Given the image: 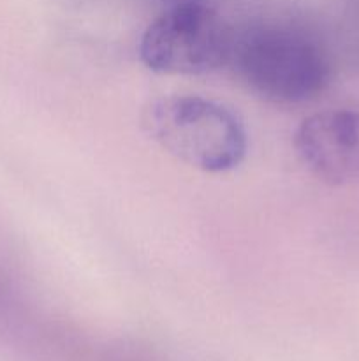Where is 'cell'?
Listing matches in <instances>:
<instances>
[{
  "instance_id": "cell-5",
  "label": "cell",
  "mask_w": 359,
  "mask_h": 361,
  "mask_svg": "<svg viewBox=\"0 0 359 361\" xmlns=\"http://www.w3.org/2000/svg\"><path fill=\"white\" fill-rule=\"evenodd\" d=\"M153 4H157L162 11L175 9V7H183V6H194V4H206V0H151Z\"/></svg>"
},
{
  "instance_id": "cell-3",
  "label": "cell",
  "mask_w": 359,
  "mask_h": 361,
  "mask_svg": "<svg viewBox=\"0 0 359 361\" xmlns=\"http://www.w3.org/2000/svg\"><path fill=\"white\" fill-rule=\"evenodd\" d=\"M232 32L206 6L162 11L143 32L139 59L150 71L169 76H199L227 66Z\"/></svg>"
},
{
  "instance_id": "cell-2",
  "label": "cell",
  "mask_w": 359,
  "mask_h": 361,
  "mask_svg": "<svg viewBox=\"0 0 359 361\" xmlns=\"http://www.w3.org/2000/svg\"><path fill=\"white\" fill-rule=\"evenodd\" d=\"M141 123L151 141L183 164L204 173L238 168L248 140L241 118L201 95H164L144 106Z\"/></svg>"
},
{
  "instance_id": "cell-1",
  "label": "cell",
  "mask_w": 359,
  "mask_h": 361,
  "mask_svg": "<svg viewBox=\"0 0 359 361\" xmlns=\"http://www.w3.org/2000/svg\"><path fill=\"white\" fill-rule=\"evenodd\" d=\"M227 66L253 94L278 104L312 101L331 81L324 46L291 25L264 23L232 32Z\"/></svg>"
},
{
  "instance_id": "cell-4",
  "label": "cell",
  "mask_w": 359,
  "mask_h": 361,
  "mask_svg": "<svg viewBox=\"0 0 359 361\" xmlns=\"http://www.w3.org/2000/svg\"><path fill=\"white\" fill-rule=\"evenodd\" d=\"M298 157L331 185L359 183V113L329 109L308 116L294 134Z\"/></svg>"
}]
</instances>
